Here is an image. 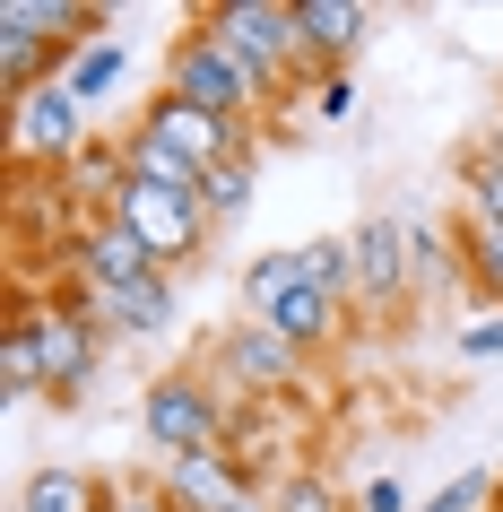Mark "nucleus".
<instances>
[{
	"label": "nucleus",
	"mask_w": 503,
	"mask_h": 512,
	"mask_svg": "<svg viewBox=\"0 0 503 512\" xmlns=\"http://www.w3.org/2000/svg\"><path fill=\"white\" fill-rule=\"evenodd\" d=\"M191 27L209 35L217 53H235L269 96H287V87L304 79V27H295V0H217V9H200Z\"/></svg>",
	"instance_id": "nucleus-1"
},
{
	"label": "nucleus",
	"mask_w": 503,
	"mask_h": 512,
	"mask_svg": "<svg viewBox=\"0 0 503 512\" xmlns=\"http://www.w3.org/2000/svg\"><path fill=\"white\" fill-rule=\"evenodd\" d=\"M165 87H174L183 105L217 113V122H243V131H261V113H278V96H269L235 53H217L200 27H183L174 44H165Z\"/></svg>",
	"instance_id": "nucleus-2"
},
{
	"label": "nucleus",
	"mask_w": 503,
	"mask_h": 512,
	"mask_svg": "<svg viewBox=\"0 0 503 512\" xmlns=\"http://www.w3.org/2000/svg\"><path fill=\"white\" fill-rule=\"evenodd\" d=\"M9 313H35V339H44V382H53V400H87L96 391V374H105V339L113 330L87 313L70 287H53V296H35V287H18L9 296Z\"/></svg>",
	"instance_id": "nucleus-3"
},
{
	"label": "nucleus",
	"mask_w": 503,
	"mask_h": 512,
	"mask_svg": "<svg viewBox=\"0 0 503 512\" xmlns=\"http://www.w3.org/2000/svg\"><path fill=\"white\" fill-rule=\"evenodd\" d=\"M226 391L217 382H200V365H183V374H157L148 382V400H139V426H148V443H157L165 460L183 452H217L226 443Z\"/></svg>",
	"instance_id": "nucleus-4"
},
{
	"label": "nucleus",
	"mask_w": 503,
	"mask_h": 512,
	"mask_svg": "<svg viewBox=\"0 0 503 512\" xmlns=\"http://www.w3.org/2000/svg\"><path fill=\"white\" fill-rule=\"evenodd\" d=\"M209 382L226 391V408H243V400H278V391H295V382H304V348H287L269 322H252V313H243L235 330H217Z\"/></svg>",
	"instance_id": "nucleus-5"
},
{
	"label": "nucleus",
	"mask_w": 503,
	"mask_h": 512,
	"mask_svg": "<svg viewBox=\"0 0 503 512\" xmlns=\"http://www.w3.org/2000/svg\"><path fill=\"white\" fill-rule=\"evenodd\" d=\"M87 139L96 131H87V105L70 96V79L35 87V96L9 105V174H61Z\"/></svg>",
	"instance_id": "nucleus-6"
},
{
	"label": "nucleus",
	"mask_w": 503,
	"mask_h": 512,
	"mask_svg": "<svg viewBox=\"0 0 503 512\" xmlns=\"http://www.w3.org/2000/svg\"><path fill=\"white\" fill-rule=\"evenodd\" d=\"M356 313L365 322H399L417 304V261H408V217H365L356 226Z\"/></svg>",
	"instance_id": "nucleus-7"
},
{
	"label": "nucleus",
	"mask_w": 503,
	"mask_h": 512,
	"mask_svg": "<svg viewBox=\"0 0 503 512\" xmlns=\"http://www.w3.org/2000/svg\"><path fill=\"white\" fill-rule=\"evenodd\" d=\"M113 217L148 243V261H157L165 278L183 270V261H200V243H209V209H200V200H174V191H148V183H122Z\"/></svg>",
	"instance_id": "nucleus-8"
},
{
	"label": "nucleus",
	"mask_w": 503,
	"mask_h": 512,
	"mask_svg": "<svg viewBox=\"0 0 503 512\" xmlns=\"http://www.w3.org/2000/svg\"><path fill=\"white\" fill-rule=\"evenodd\" d=\"M139 131H157L174 157H191L200 174L209 165H226V157H243V148H261V131H243V122H217V113H200V105H183L174 87H157L148 105H139Z\"/></svg>",
	"instance_id": "nucleus-9"
},
{
	"label": "nucleus",
	"mask_w": 503,
	"mask_h": 512,
	"mask_svg": "<svg viewBox=\"0 0 503 512\" xmlns=\"http://www.w3.org/2000/svg\"><path fill=\"white\" fill-rule=\"evenodd\" d=\"M61 287H87V296H113V287H131V278H148L157 261H148V243L122 226V217H87L79 235H70V252H61Z\"/></svg>",
	"instance_id": "nucleus-10"
},
{
	"label": "nucleus",
	"mask_w": 503,
	"mask_h": 512,
	"mask_svg": "<svg viewBox=\"0 0 503 512\" xmlns=\"http://www.w3.org/2000/svg\"><path fill=\"white\" fill-rule=\"evenodd\" d=\"M295 27H304V70L330 79V70H347V61L365 53L373 9L365 0H295Z\"/></svg>",
	"instance_id": "nucleus-11"
},
{
	"label": "nucleus",
	"mask_w": 503,
	"mask_h": 512,
	"mask_svg": "<svg viewBox=\"0 0 503 512\" xmlns=\"http://www.w3.org/2000/svg\"><path fill=\"white\" fill-rule=\"evenodd\" d=\"M70 296H79L113 339H157V330H174V278L165 270L131 278V287H113V296H87V287H70Z\"/></svg>",
	"instance_id": "nucleus-12"
},
{
	"label": "nucleus",
	"mask_w": 503,
	"mask_h": 512,
	"mask_svg": "<svg viewBox=\"0 0 503 512\" xmlns=\"http://www.w3.org/2000/svg\"><path fill=\"white\" fill-rule=\"evenodd\" d=\"M113 495H122V486L96 478V469H79V460H44V469L18 478V512H113Z\"/></svg>",
	"instance_id": "nucleus-13"
},
{
	"label": "nucleus",
	"mask_w": 503,
	"mask_h": 512,
	"mask_svg": "<svg viewBox=\"0 0 503 512\" xmlns=\"http://www.w3.org/2000/svg\"><path fill=\"white\" fill-rule=\"evenodd\" d=\"M157 495L174 512H217V504H235V495H243V469L226 452H183V460H165V469H157Z\"/></svg>",
	"instance_id": "nucleus-14"
},
{
	"label": "nucleus",
	"mask_w": 503,
	"mask_h": 512,
	"mask_svg": "<svg viewBox=\"0 0 503 512\" xmlns=\"http://www.w3.org/2000/svg\"><path fill=\"white\" fill-rule=\"evenodd\" d=\"M339 313H347V304H330L321 287H295V296H278L269 313H252V322H269L287 348L313 356V348H330V339H339Z\"/></svg>",
	"instance_id": "nucleus-15"
},
{
	"label": "nucleus",
	"mask_w": 503,
	"mask_h": 512,
	"mask_svg": "<svg viewBox=\"0 0 503 512\" xmlns=\"http://www.w3.org/2000/svg\"><path fill=\"white\" fill-rule=\"evenodd\" d=\"M122 148H131V183H148V191H174V200H200V183H209V174H200V165L191 157H174V148H165L157 131H122Z\"/></svg>",
	"instance_id": "nucleus-16"
},
{
	"label": "nucleus",
	"mask_w": 503,
	"mask_h": 512,
	"mask_svg": "<svg viewBox=\"0 0 503 512\" xmlns=\"http://www.w3.org/2000/svg\"><path fill=\"white\" fill-rule=\"evenodd\" d=\"M53 391L44 382V339H35V313H9L0 322V400H35Z\"/></svg>",
	"instance_id": "nucleus-17"
},
{
	"label": "nucleus",
	"mask_w": 503,
	"mask_h": 512,
	"mask_svg": "<svg viewBox=\"0 0 503 512\" xmlns=\"http://www.w3.org/2000/svg\"><path fill=\"white\" fill-rule=\"evenodd\" d=\"M408 261H417V296H434V287H469V270H460V235L434 226V217H408Z\"/></svg>",
	"instance_id": "nucleus-18"
},
{
	"label": "nucleus",
	"mask_w": 503,
	"mask_h": 512,
	"mask_svg": "<svg viewBox=\"0 0 503 512\" xmlns=\"http://www.w3.org/2000/svg\"><path fill=\"white\" fill-rule=\"evenodd\" d=\"M451 235H460V270H469V296L503 313V226H486V217H460Z\"/></svg>",
	"instance_id": "nucleus-19"
},
{
	"label": "nucleus",
	"mask_w": 503,
	"mask_h": 512,
	"mask_svg": "<svg viewBox=\"0 0 503 512\" xmlns=\"http://www.w3.org/2000/svg\"><path fill=\"white\" fill-rule=\"evenodd\" d=\"M460 217H486L503 226V131L477 139L469 157H460Z\"/></svg>",
	"instance_id": "nucleus-20"
},
{
	"label": "nucleus",
	"mask_w": 503,
	"mask_h": 512,
	"mask_svg": "<svg viewBox=\"0 0 503 512\" xmlns=\"http://www.w3.org/2000/svg\"><path fill=\"white\" fill-rule=\"evenodd\" d=\"M252 191H261V148H243V157L209 165V183H200V209H209V226H235V217L252 209Z\"/></svg>",
	"instance_id": "nucleus-21"
},
{
	"label": "nucleus",
	"mask_w": 503,
	"mask_h": 512,
	"mask_svg": "<svg viewBox=\"0 0 503 512\" xmlns=\"http://www.w3.org/2000/svg\"><path fill=\"white\" fill-rule=\"evenodd\" d=\"M295 261H304V287H321L330 304H356V243H347V235L295 243Z\"/></svg>",
	"instance_id": "nucleus-22"
},
{
	"label": "nucleus",
	"mask_w": 503,
	"mask_h": 512,
	"mask_svg": "<svg viewBox=\"0 0 503 512\" xmlns=\"http://www.w3.org/2000/svg\"><path fill=\"white\" fill-rule=\"evenodd\" d=\"M122 70H131V44H122V35H96V44H87L61 79H70V96H79V105H105L113 87H122Z\"/></svg>",
	"instance_id": "nucleus-23"
},
{
	"label": "nucleus",
	"mask_w": 503,
	"mask_h": 512,
	"mask_svg": "<svg viewBox=\"0 0 503 512\" xmlns=\"http://www.w3.org/2000/svg\"><path fill=\"white\" fill-rule=\"evenodd\" d=\"M304 287V261H295V243H278V252H252L243 261V313H269L278 296H295Z\"/></svg>",
	"instance_id": "nucleus-24"
},
{
	"label": "nucleus",
	"mask_w": 503,
	"mask_h": 512,
	"mask_svg": "<svg viewBox=\"0 0 503 512\" xmlns=\"http://www.w3.org/2000/svg\"><path fill=\"white\" fill-rule=\"evenodd\" d=\"M269 512H356V495H339V478H321V469H287L269 486Z\"/></svg>",
	"instance_id": "nucleus-25"
},
{
	"label": "nucleus",
	"mask_w": 503,
	"mask_h": 512,
	"mask_svg": "<svg viewBox=\"0 0 503 512\" xmlns=\"http://www.w3.org/2000/svg\"><path fill=\"white\" fill-rule=\"evenodd\" d=\"M486 504H495V469H460V478H443L417 512H486Z\"/></svg>",
	"instance_id": "nucleus-26"
},
{
	"label": "nucleus",
	"mask_w": 503,
	"mask_h": 512,
	"mask_svg": "<svg viewBox=\"0 0 503 512\" xmlns=\"http://www.w3.org/2000/svg\"><path fill=\"white\" fill-rule=\"evenodd\" d=\"M451 348L469 356V365H495V356H503V313H477V322H460V339H451Z\"/></svg>",
	"instance_id": "nucleus-27"
},
{
	"label": "nucleus",
	"mask_w": 503,
	"mask_h": 512,
	"mask_svg": "<svg viewBox=\"0 0 503 512\" xmlns=\"http://www.w3.org/2000/svg\"><path fill=\"white\" fill-rule=\"evenodd\" d=\"M356 512H408V486L399 478H365L356 486Z\"/></svg>",
	"instance_id": "nucleus-28"
},
{
	"label": "nucleus",
	"mask_w": 503,
	"mask_h": 512,
	"mask_svg": "<svg viewBox=\"0 0 503 512\" xmlns=\"http://www.w3.org/2000/svg\"><path fill=\"white\" fill-rule=\"evenodd\" d=\"M217 512H269V495H252V486H243L235 504H217Z\"/></svg>",
	"instance_id": "nucleus-29"
},
{
	"label": "nucleus",
	"mask_w": 503,
	"mask_h": 512,
	"mask_svg": "<svg viewBox=\"0 0 503 512\" xmlns=\"http://www.w3.org/2000/svg\"><path fill=\"white\" fill-rule=\"evenodd\" d=\"M486 512H503V478H495V504H486Z\"/></svg>",
	"instance_id": "nucleus-30"
}]
</instances>
